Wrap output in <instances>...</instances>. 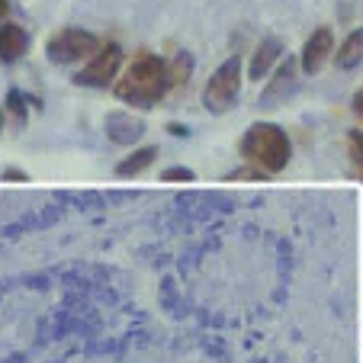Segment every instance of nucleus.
<instances>
[{"instance_id":"obj_5","label":"nucleus","mask_w":363,"mask_h":363,"mask_svg":"<svg viewBox=\"0 0 363 363\" xmlns=\"http://www.w3.org/2000/svg\"><path fill=\"white\" fill-rule=\"evenodd\" d=\"M119 68H123V48H119L116 42H106V45H100V52H96L94 58H87V65L74 74V84H81V87H96V90L110 87V84L119 77Z\"/></svg>"},{"instance_id":"obj_13","label":"nucleus","mask_w":363,"mask_h":363,"mask_svg":"<svg viewBox=\"0 0 363 363\" xmlns=\"http://www.w3.org/2000/svg\"><path fill=\"white\" fill-rule=\"evenodd\" d=\"M347 155L350 164H354V174L363 180V129H354L347 135Z\"/></svg>"},{"instance_id":"obj_11","label":"nucleus","mask_w":363,"mask_h":363,"mask_svg":"<svg viewBox=\"0 0 363 363\" xmlns=\"http://www.w3.org/2000/svg\"><path fill=\"white\" fill-rule=\"evenodd\" d=\"M155 158H158V148H155V145H145V148L132 151L129 158L119 161L116 174H119V177H138V174H145L151 164H155Z\"/></svg>"},{"instance_id":"obj_16","label":"nucleus","mask_w":363,"mask_h":363,"mask_svg":"<svg viewBox=\"0 0 363 363\" xmlns=\"http://www.w3.org/2000/svg\"><path fill=\"white\" fill-rule=\"evenodd\" d=\"M7 110L13 113V119L16 123H26V103H23V96L16 94V90H10V96H7Z\"/></svg>"},{"instance_id":"obj_20","label":"nucleus","mask_w":363,"mask_h":363,"mask_svg":"<svg viewBox=\"0 0 363 363\" xmlns=\"http://www.w3.org/2000/svg\"><path fill=\"white\" fill-rule=\"evenodd\" d=\"M167 129H171V135H186V125H177V123H171V125H167Z\"/></svg>"},{"instance_id":"obj_14","label":"nucleus","mask_w":363,"mask_h":363,"mask_svg":"<svg viewBox=\"0 0 363 363\" xmlns=\"http://www.w3.org/2000/svg\"><path fill=\"white\" fill-rule=\"evenodd\" d=\"M167 68H171V81L174 84H186L190 81V71H193V58L186 55V52H177L174 62H167Z\"/></svg>"},{"instance_id":"obj_18","label":"nucleus","mask_w":363,"mask_h":363,"mask_svg":"<svg viewBox=\"0 0 363 363\" xmlns=\"http://www.w3.org/2000/svg\"><path fill=\"white\" fill-rule=\"evenodd\" d=\"M4 180H13V184H23V180H29L23 171H4Z\"/></svg>"},{"instance_id":"obj_1","label":"nucleus","mask_w":363,"mask_h":363,"mask_svg":"<svg viewBox=\"0 0 363 363\" xmlns=\"http://www.w3.org/2000/svg\"><path fill=\"white\" fill-rule=\"evenodd\" d=\"M171 87L174 81L164 58L142 52V55L132 58V65L116 81V96L123 103H129V106H135V110H151V106H158L164 100Z\"/></svg>"},{"instance_id":"obj_22","label":"nucleus","mask_w":363,"mask_h":363,"mask_svg":"<svg viewBox=\"0 0 363 363\" xmlns=\"http://www.w3.org/2000/svg\"><path fill=\"white\" fill-rule=\"evenodd\" d=\"M0 129H4V110H0Z\"/></svg>"},{"instance_id":"obj_9","label":"nucleus","mask_w":363,"mask_h":363,"mask_svg":"<svg viewBox=\"0 0 363 363\" xmlns=\"http://www.w3.org/2000/svg\"><path fill=\"white\" fill-rule=\"evenodd\" d=\"M296 71H299V65L293 62V58H286V62L277 68V74H274V81L267 84V90L261 94V106L264 110H270V106H277V100H280L283 94H289V90H296Z\"/></svg>"},{"instance_id":"obj_19","label":"nucleus","mask_w":363,"mask_h":363,"mask_svg":"<svg viewBox=\"0 0 363 363\" xmlns=\"http://www.w3.org/2000/svg\"><path fill=\"white\" fill-rule=\"evenodd\" d=\"M354 113L363 119V90H357V94H354Z\"/></svg>"},{"instance_id":"obj_21","label":"nucleus","mask_w":363,"mask_h":363,"mask_svg":"<svg viewBox=\"0 0 363 363\" xmlns=\"http://www.w3.org/2000/svg\"><path fill=\"white\" fill-rule=\"evenodd\" d=\"M7 7H10L7 0H0V23H4V16H7Z\"/></svg>"},{"instance_id":"obj_8","label":"nucleus","mask_w":363,"mask_h":363,"mask_svg":"<svg viewBox=\"0 0 363 363\" xmlns=\"http://www.w3.org/2000/svg\"><path fill=\"white\" fill-rule=\"evenodd\" d=\"M29 48V33L20 23H0V62L13 65L26 55Z\"/></svg>"},{"instance_id":"obj_2","label":"nucleus","mask_w":363,"mask_h":363,"mask_svg":"<svg viewBox=\"0 0 363 363\" xmlns=\"http://www.w3.org/2000/svg\"><path fill=\"white\" fill-rule=\"evenodd\" d=\"M241 158L251 167L264 174H280L286 171L289 158H293V145H289V135L274 123H254L251 129L241 135Z\"/></svg>"},{"instance_id":"obj_7","label":"nucleus","mask_w":363,"mask_h":363,"mask_svg":"<svg viewBox=\"0 0 363 363\" xmlns=\"http://www.w3.org/2000/svg\"><path fill=\"white\" fill-rule=\"evenodd\" d=\"M103 125H106V138H110V142H116V145H135L138 138H142V132H145L142 119L132 116V113H125V110L110 113Z\"/></svg>"},{"instance_id":"obj_15","label":"nucleus","mask_w":363,"mask_h":363,"mask_svg":"<svg viewBox=\"0 0 363 363\" xmlns=\"http://www.w3.org/2000/svg\"><path fill=\"white\" fill-rule=\"evenodd\" d=\"M161 180H164V184H190V180H196V174H193L190 167H167V171L161 174Z\"/></svg>"},{"instance_id":"obj_12","label":"nucleus","mask_w":363,"mask_h":363,"mask_svg":"<svg viewBox=\"0 0 363 363\" xmlns=\"http://www.w3.org/2000/svg\"><path fill=\"white\" fill-rule=\"evenodd\" d=\"M360 62H363V29H354V33L337 45L335 65L337 68H344V71H350V68H357Z\"/></svg>"},{"instance_id":"obj_3","label":"nucleus","mask_w":363,"mask_h":363,"mask_svg":"<svg viewBox=\"0 0 363 363\" xmlns=\"http://www.w3.org/2000/svg\"><path fill=\"white\" fill-rule=\"evenodd\" d=\"M241 94V58L232 55L213 71L203 87V106L209 113H228Z\"/></svg>"},{"instance_id":"obj_17","label":"nucleus","mask_w":363,"mask_h":363,"mask_svg":"<svg viewBox=\"0 0 363 363\" xmlns=\"http://www.w3.org/2000/svg\"><path fill=\"white\" fill-rule=\"evenodd\" d=\"M225 180H264V171H257V167H245V171L228 174Z\"/></svg>"},{"instance_id":"obj_4","label":"nucleus","mask_w":363,"mask_h":363,"mask_svg":"<svg viewBox=\"0 0 363 363\" xmlns=\"http://www.w3.org/2000/svg\"><path fill=\"white\" fill-rule=\"evenodd\" d=\"M96 52H100V39L77 26L58 29V33H52L45 42V55H48V62H55V65L84 62V58H94Z\"/></svg>"},{"instance_id":"obj_10","label":"nucleus","mask_w":363,"mask_h":363,"mask_svg":"<svg viewBox=\"0 0 363 363\" xmlns=\"http://www.w3.org/2000/svg\"><path fill=\"white\" fill-rule=\"evenodd\" d=\"M280 55H283V45H280V42H277V39H264L261 45L254 48L251 62H247V77H251V81H261V77H267L270 68L280 62Z\"/></svg>"},{"instance_id":"obj_6","label":"nucleus","mask_w":363,"mask_h":363,"mask_svg":"<svg viewBox=\"0 0 363 363\" xmlns=\"http://www.w3.org/2000/svg\"><path fill=\"white\" fill-rule=\"evenodd\" d=\"M328 58H335V33H331L328 26H318L315 33L306 39V45H302L299 68L306 71V74H318Z\"/></svg>"}]
</instances>
